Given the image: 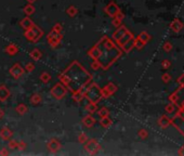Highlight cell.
I'll use <instances>...</instances> for the list:
<instances>
[{
	"mask_svg": "<svg viewBox=\"0 0 184 156\" xmlns=\"http://www.w3.org/2000/svg\"><path fill=\"white\" fill-rule=\"evenodd\" d=\"M60 79L67 89L73 92L80 91L91 80V75L83 68L78 62H73L71 65L60 75Z\"/></svg>",
	"mask_w": 184,
	"mask_h": 156,
	"instance_id": "6da1fadb",
	"label": "cell"
},
{
	"mask_svg": "<svg viewBox=\"0 0 184 156\" xmlns=\"http://www.w3.org/2000/svg\"><path fill=\"white\" fill-rule=\"evenodd\" d=\"M95 47L98 49V59L95 61H98L100 66L104 69L108 68L110 64H113L121 54V51L107 37H103Z\"/></svg>",
	"mask_w": 184,
	"mask_h": 156,
	"instance_id": "7a4b0ae2",
	"label": "cell"
},
{
	"mask_svg": "<svg viewBox=\"0 0 184 156\" xmlns=\"http://www.w3.org/2000/svg\"><path fill=\"white\" fill-rule=\"evenodd\" d=\"M83 96H86L89 102L96 103L98 104L100 102V100L102 99L101 89L99 88V86L96 84H93L91 87H89L87 89L86 93L83 94Z\"/></svg>",
	"mask_w": 184,
	"mask_h": 156,
	"instance_id": "3957f363",
	"label": "cell"
},
{
	"mask_svg": "<svg viewBox=\"0 0 184 156\" xmlns=\"http://www.w3.org/2000/svg\"><path fill=\"white\" fill-rule=\"evenodd\" d=\"M66 93H67V88H66L62 82L57 84L52 89H51V96L57 100L63 99V98L66 96Z\"/></svg>",
	"mask_w": 184,
	"mask_h": 156,
	"instance_id": "277c9868",
	"label": "cell"
},
{
	"mask_svg": "<svg viewBox=\"0 0 184 156\" xmlns=\"http://www.w3.org/2000/svg\"><path fill=\"white\" fill-rule=\"evenodd\" d=\"M41 36L42 30L38 26H35V25H33L29 29H27L25 32V37H26V39L30 40V41H37L38 39L41 38Z\"/></svg>",
	"mask_w": 184,
	"mask_h": 156,
	"instance_id": "5b68a950",
	"label": "cell"
},
{
	"mask_svg": "<svg viewBox=\"0 0 184 156\" xmlns=\"http://www.w3.org/2000/svg\"><path fill=\"white\" fill-rule=\"evenodd\" d=\"M85 149H86V151L89 154H91V155H94V154L98 153L99 150H100V145H99V143L96 142V140L92 139V140H89V141L86 142Z\"/></svg>",
	"mask_w": 184,
	"mask_h": 156,
	"instance_id": "8992f818",
	"label": "cell"
},
{
	"mask_svg": "<svg viewBox=\"0 0 184 156\" xmlns=\"http://www.w3.org/2000/svg\"><path fill=\"white\" fill-rule=\"evenodd\" d=\"M48 40H49V42H50V45L52 47H57L60 43V41L62 40V33H57V32L52 30L48 35Z\"/></svg>",
	"mask_w": 184,
	"mask_h": 156,
	"instance_id": "52a82bcc",
	"label": "cell"
},
{
	"mask_svg": "<svg viewBox=\"0 0 184 156\" xmlns=\"http://www.w3.org/2000/svg\"><path fill=\"white\" fill-rule=\"evenodd\" d=\"M117 90V87L113 82H110L107 84L103 89H101V93H102V98H108L110 96H112L115 91Z\"/></svg>",
	"mask_w": 184,
	"mask_h": 156,
	"instance_id": "ba28073f",
	"label": "cell"
},
{
	"mask_svg": "<svg viewBox=\"0 0 184 156\" xmlns=\"http://www.w3.org/2000/svg\"><path fill=\"white\" fill-rule=\"evenodd\" d=\"M119 11H120L119 8L117 7V4H116L115 2H113V1L108 3L106 6V8H105V12L110 15V18H115V15L117 14Z\"/></svg>",
	"mask_w": 184,
	"mask_h": 156,
	"instance_id": "9c48e42d",
	"label": "cell"
},
{
	"mask_svg": "<svg viewBox=\"0 0 184 156\" xmlns=\"http://www.w3.org/2000/svg\"><path fill=\"white\" fill-rule=\"evenodd\" d=\"M10 74L14 78L18 79V78L21 77L22 75L24 74V69L22 68L21 65H18V64H14V65L12 66L11 69H10Z\"/></svg>",
	"mask_w": 184,
	"mask_h": 156,
	"instance_id": "30bf717a",
	"label": "cell"
},
{
	"mask_svg": "<svg viewBox=\"0 0 184 156\" xmlns=\"http://www.w3.org/2000/svg\"><path fill=\"white\" fill-rule=\"evenodd\" d=\"M10 96H11V93H10L9 89L7 88V86L4 85H0V101H7V100L9 99Z\"/></svg>",
	"mask_w": 184,
	"mask_h": 156,
	"instance_id": "8fae6325",
	"label": "cell"
},
{
	"mask_svg": "<svg viewBox=\"0 0 184 156\" xmlns=\"http://www.w3.org/2000/svg\"><path fill=\"white\" fill-rule=\"evenodd\" d=\"M170 28L172 32L174 33H179V32H181L182 28H183V23H182L179 18H174L171 23H170Z\"/></svg>",
	"mask_w": 184,
	"mask_h": 156,
	"instance_id": "7c38bea8",
	"label": "cell"
},
{
	"mask_svg": "<svg viewBox=\"0 0 184 156\" xmlns=\"http://www.w3.org/2000/svg\"><path fill=\"white\" fill-rule=\"evenodd\" d=\"M60 147H61V144H60V142L57 141V139H51L50 142L48 143V149H49V151H50V152H53V153L57 152V151L60 150Z\"/></svg>",
	"mask_w": 184,
	"mask_h": 156,
	"instance_id": "4fadbf2b",
	"label": "cell"
},
{
	"mask_svg": "<svg viewBox=\"0 0 184 156\" xmlns=\"http://www.w3.org/2000/svg\"><path fill=\"white\" fill-rule=\"evenodd\" d=\"M12 135H13V132L8 127H3L0 130V137H1V139L6 140V141H9L10 139L12 138Z\"/></svg>",
	"mask_w": 184,
	"mask_h": 156,
	"instance_id": "5bb4252c",
	"label": "cell"
},
{
	"mask_svg": "<svg viewBox=\"0 0 184 156\" xmlns=\"http://www.w3.org/2000/svg\"><path fill=\"white\" fill-rule=\"evenodd\" d=\"M134 48V38L130 39V40H128L126 43H124V45L121 46V49L122 51L126 52V53H128V52L131 51V49Z\"/></svg>",
	"mask_w": 184,
	"mask_h": 156,
	"instance_id": "9a60e30c",
	"label": "cell"
},
{
	"mask_svg": "<svg viewBox=\"0 0 184 156\" xmlns=\"http://www.w3.org/2000/svg\"><path fill=\"white\" fill-rule=\"evenodd\" d=\"M82 123H83V125H85L86 127H88V128H91V127L95 124V119L91 116V115H87V116L83 117Z\"/></svg>",
	"mask_w": 184,
	"mask_h": 156,
	"instance_id": "2e32d148",
	"label": "cell"
},
{
	"mask_svg": "<svg viewBox=\"0 0 184 156\" xmlns=\"http://www.w3.org/2000/svg\"><path fill=\"white\" fill-rule=\"evenodd\" d=\"M33 25H34L33 21H32V20H30L29 18H23V20H22V22H21V26L23 27V28H24L25 30L29 29V28H30L32 26H33Z\"/></svg>",
	"mask_w": 184,
	"mask_h": 156,
	"instance_id": "e0dca14e",
	"label": "cell"
},
{
	"mask_svg": "<svg viewBox=\"0 0 184 156\" xmlns=\"http://www.w3.org/2000/svg\"><path fill=\"white\" fill-rule=\"evenodd\" d=\"M170 119L168 118V117L166 116V115H163V116L159 118V121H158V124H159V126L161 127V128H167V127L170 125Z\"/></svg>",
	"mask_w": 184,
	"mask_h": 156,
	"instance_id": "ac0fdd59",
	"label": "cell"
},
{
	"mask_svg": "<svg viewBox=\"0 0 184 156\" xmlns=\"http://www.w3.org/2000/svg\"><path fill=\"white\" fill-rule=\"evenodd\" d=\"M138 38L140 39V40H141V41H143L144 42V43H147V42H149V39H151V36H149V34L146 33V32H142V33L140 34L139 36H138Z\"/></svg>",
	"mask_w": 184,
	"mask_h": 156,
	"instance_id": "d6986e66",
	"label": "cell"
},
{
	"mask_svg": "<svg viewBox=\"0 0 184 156\" xmlns=\"http://www.w3.org/2000/svg\"><path fill=\"white\" fill-rule=\"evenodd\" d=\"M100 124H101V126L105 127H110L112 125V120L108 118V116H105V117H101V120H100Z\"/></svg>",
	"mask_w": 184,
	"mask_h": 156,
	"instance_id": "ffe728a7",
	"label": "cell"
},
{
	"mask_svg": "<svg viewBox=\"0 0 184 156\" xmlns=\"http://www.w3.org/2000/svg\"><path fill=\"white\" fill-rule=\"evenodd\" d=\"M6 51H7V53L11 54V55H14V54H16V52H18V47L14 46L13 43H11V45H9L6 48Z\"/></svg>",
	"mask_w": 184,
	"mask_h": 156,
	"instance_id": "44dd1931",
	"label": "cell"
},
{
	"mask_svg": "<svg viewBox=\"0 0 184 156\" xmlns=\"http://www.w3.org/2000/svg\"><path fill=\"white\" fill-rule=\"evenodd\" d=\"M15 111H16V113H18V114L24 115L27 112V106L25 104H20V105H18V106H16Z\"/></svg>",
	"mask_w": 184,
	"mask_h": 156,
	"instance_id": "7402d4cb",
	"label": "cell"
},
{
	"mask_svg": "<svg viewBox=\"0 0 184 156\" xmlns=\"http://www.w3.org/2000/svg\"><path fill=\"white\" fill-rule=\"evenodd\" d=\"M41 52L39 51L38 49H34L33 51H32V53H30V57H33L34 60L35 61H38L39 59H40V57H41Z\"/></svg>",
	"mask_w": 184,
	"mask_h": 156,
	"instance_id": "603a6c76",
	"label": "cell"
},
{
	"mask_svg": "<svg viewBox=\"0 0 184 156\" xmlns=\"http://www.w3.org/2000/svg\"><path fill=\"white\" fill-rule=\"evenodd\" d=\"M30 102L34 105L39 104V103L41 102V96H39V94H34V96L30 98Z\"/></svg>",
	"mask_w": 184,
	"mask_h": 156,
	"instance_id": "cb8c5ba5",
	"label": "cell"
},
{
	"mask_svg": "<svg viewBox=\"0 0 184 156\" xmlns=\"http://www.w3.org/2000/svg\"><path fill=\"white\" fill-rule=\"evenodd\" d=\"M34 12H35V8H34V6H32V4H27V6L24 8V13L26 15L33 14Z\"/></svg>",
	"mask_w": 184,
	"mask_h": 156,
	"instance_id": "d4e9b609",
	"label": "cell"
},
{
	"mask_svg": "<svg viewBox=\"0 0 184 156\" xmlns=\"http://www.w3.org/2000/svg\"><path fill=\"white\" fill-rule=\"evenodd\" d=\"M40 79H41L42 82H45V84H47V82H49L51 79V76L49 75V73L45 72V73H42L41 75H40Z\"/></svg>",
	"mask_w": 184,
	"mask_h": 156,
	"instance_id": "484cf974",
	"label": "cell"
},
{
	"mask_svg": "<svg viewBox=\"0 0 184 156\" xmlns=\"http://www.w3.org/2000/svg\"><path fill=\"white\" fill-rule=\"evenodd\" d=\"M86 110L88 112H89L90 114H92V113H94L95 111H96V103H92L90 102L89 105H87L86 106Z\"/></svg>",
	"mask_w": 184,
	"mask_h": 156,
	"instance_id": "4316f807",
	"label": "cell"
},
{
	"mask_svg": "<svg viewBox=\"0 0 184 156\" xmlns=\"http://www.w3.org/2000/svg\"><path fill=\"white\" fill-rule=\"evenodd\" d=\"M98 114H99V116H100V117L108 116V115H110V111H108L107 108H105V107H102V108H100V110H99Z\"/></svg>",
	"mask_w": 184,
	"mask_h": 156,
	"instance_id": "83f0119b",
	"label": "cell"
},
{
	"mask_svg": "<svg viewBox=\"0 0 184 156\" xmlns=\"http://www.w3.org/2000/svg\"><path fill=\"white\" fill-rule=\"evenodd\" d=\"M78 13V10L77 8H75V7H69L68 9H67V14L71 15V16H75V15Z\"/></svg>",
	"mask_w": 184,
	"mask_h": 156,
	"instance_id": "f1b7e54d",
	"label": "cell"
},
{
	"mask_svg": "<svg viewBox=\"0 0 184 156\" xmlns=\"http://www.w3.org/2000/svg\"><path fill=\"white\" fill-rule=\"evenodd\" d=\"M144 46H145V43H144L143 41H141L139 38L134 39V47H135L137 49H139V50H140V49H142Z\"/></svg>",
	"mask_w": 184,
	"mask_h": 156,
	"instance_id": "f546056e",
	"label": "cell"
},
{
	"mask_svg": "<svg viewBox=\"0 0 184 156\" xmlns=\"http://www.w3.org/2000/svg\"><path fill=\"white\" fill-rule=\"evenodd\" d=\"M174 110H175V106L173 103H171V104L167 105L166 106V112L168 113V114H172L173 112H174Z\"/></svg>",
	"mask_w": 184,
	"mask_h": 156,
	"instance_id": "4dcf8cb0",
	"label": "cell"
},
{
	"mask_svg": "<svg viewBox=\"0 0 184 156\" xmlns=\"http://www.w3.org/2000/svg\"><path fill=\"white\" fill-rule=\"evenodd\" d=\"M138 135H139V137L141 139H146L147 138V135H149V133H147V131H146L145 129H141V130H139Z\"/></svg>",
	"mask_w": 184,
	"mask_h": 156,
	"instance_id": "1f68e13d",
	"label": "cell"
},
{
	"mask_svg": "<svg viewBox=\"0 0 184 156\" xmlns=\"http://www.w3.org/2000/svg\"><path fill=\"white\" fill-rule=\"evenodd\" d=\"M163 50H165L166 52H170V51H171V49H172V45H171L169 41H167V42H165V43H163Z\"/></svg>",
	"mask_w": 184,
	"mask_h": 156,
	"instance_id": "d6a6232c",
	"label": "cell"
},
{
	"mask_svg": "<svg viewBox=\"0 0 184 156\" xmlns=\"http://www.w3.org/2000/svg\"><path fill=\"white\" fill-rule=\"evenodd\" d=\"M161 79H163V82H169L170 80H171V76H170V74H168V73H165V74H163V76H161Z\"/></svg>",
	"mask_w": 184,
	"mask_h": 156,
	"instance_id": "836d02e7",
	"label": "cell"
},
{
	"mask_svg": "<svg viewBox=\"0 0 184 156\" xmlns=\"http://www.w3.org/2000/svg\"><path fill=\"white\" fill-rule=\"evenodd\" d=\"M161 66H163V69H168L171 66V63H170V61L168 60H163V62H161Z\"/></svg>",
	"mask_w": 184,
	"mask_h": 156,
	"instance_id": "e575fe53",
	"label": "cell"
},
{
	"mask_svg": "<svg viewBox=\"0 0 184 156\" xmlns=\"http://www.w3.org/2000/svg\"><path fill=\"white\" fill-rule=\"evenodd\" d=\"M78 141L80 142V143H86V142L88 141V138H87L86 135L81 133V135H79V137H78Z\"/></svg>",
	"mask_w": 184,
	"mask_h": 156,
	"instance_id": "d590c367",
	"label": "cell"
},
{
	"mask_svg": "<svg viewBox=\"0 0 184 156\" xmlns=\"http://www.w3.org/2000/svg\"><path fill=\"white\" fill-rule=\"evenodd\" d=\"M9 146H10V149H18V142L13 141V140H10Z\"/></svg>",
	"mask_w": 184,
	"mask_h": 156,
	"instance_id": "8d00e7d4",
	"label": "cell"
},
{
	"mask_svg": "<svg viewBox=\"0 0 184 156\" xmlns=\"http://www.w3.org/2000/svg\"><path fill=\"white\" fill-rule=\"evenodd\" d=\"M34 64L33 63H28V64H26V66H25V69H26L27 72H33L34 71Z\"/></svg>",
	"mask_w": 184,
	"mask_h": 156,
	"instance_id": "74e56055",
	"label": "cell"
},
{
	"mask_svg": "<svg viewBox=\"0 0 184 156\" xmlns=\"http://www.w3.org/2000/svg\"><path fill=\"white\" fill-rule=\"evenodd\" d=\"M112 23H113V25L115 27H119V26H120V24H121V21H120V20H118V18H114V20H113V22H112Z\"/></svg>",
	"mask_w": 184,
	"mask_h": 156,
	"instance_id": "f35d334b",
	"label": "cell"
},
{
	"mask_svg": "<svg viewBox=\"0 0 184 156\" xmlns=\"http://www.w3.org/2000/svg\"><path fill=\"white\" fill-rule=\"evenodd\" d=\"M178 84L181 86V88L182 87H184V74L183 75H181L180 77L178 78Z\"/></svg>",
	"mask_w": 184,
	"mask_h": 156,
	"instance_id": "ab89813d",
	"label": "cell"
},
{
	"mask_svg": "<svg viewBox=\"0 0 184 156\" xmlns=\"http://www.w3.org/2000/svg\"><path fill=\"white\" fill-rule=\"evenodd\" d=\"M52 30H54V32H57V33H62V26L60 24H57L55 26L53 27V29Z\"/></svg>",
	"mask_w": 184,
	"mask_h": 156,
	"instance_id": "60d3db41",
	"label": "cell"
},
{
	"mask_svg": "<svg viewBox=\"0 0 184 156\" xmlns=\"http://www.w3.org/2000/svg\"><path fill=\"white\" fill-rule=\"evenodd\" d=\"M7 154H8V152H7L6 149H3V150L0 152V155H7Z\"/></svg>",
	"mask_w": 184,
	"mask_h": 156,
	"instance_id": "b9f144b4",
	"label": "cell"
},
{
	"mask_svg": "<svg viewBox=\"0 0 184 156\" xmlns=\"http://www.w3.org/2000/svg\"><path fill=\"white\" fill-rule=\"evenodd\" d=\"M3 114H4V112H3V110H1V108H0V118H2V117H3Z\"/></svg>",
	"mask_w": 184,
	"mask_h": 156,
	"instance_id": "7bdbcfd3",
	"label": "cell"
},
{
	"mask_svg": "<svg viewBox=\"0 0 184 156\" xmlns=\"http://www.w3.org/2000/svg\"><path fill=\"white\" fill-rule=\"evenodd\" d=\"M27 2H29V3H33V2H35L36 0H26Z\"/></svg>",
	"mask_w": 184,
	"mask_h": 156,
	"instance_id": "ee69618b",
	"label": "cell"
}]
</instances>
